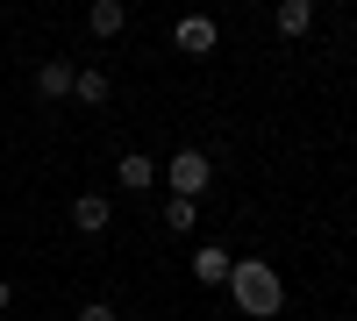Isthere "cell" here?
<instances>
[{"label": "cell", "mask_w": 357, "mask_h": 321, "mask_svg": "<svg viewBox=\"0 0 357 321\" xmlns=\"http://www.w3.org/2000/svg\"><path fill=\"white\" fill-rule=\"evenodd\" d=\"M229 300L243 307L250 321H272V314L286 307V285H279V272H272V265H257V257H243V265L229 272Z\"/></svg>", "instance_id": "6da1fadb"}, {"label": "cell", "mask_w": 357, "mask_h": 321, "mask_svg": "<svg viewBox=\"0 0 357 321\" xmlns=\"http://www.w3.org/2000/svg\"><path fill=\"white\" fill-rule=\"evenodd\" d=\"M165 171H172V200H200V193H207V179H215V164H207L200 150H178Z\"/></svg>", "instance_id": "7a4b0ae2"}, {"label": "cell", "mask_w": 357, "mask_h": 321, "mask_svg": "<svg viewBox=\"0 0 357 321\" xmlns=\"http://www.w3.org/2000/svg\"><path fill=\"white\" fill-rule=\"evenodd\" d=\"M172 43L186 57H207V50H215V22H207V15H178L172 22Z\"/></svg>", "instance_id": "3957f363"}, {"label": "cell", "mask_w": 357, "mask_h": 321, "mask_svg": "<svg viewBox=\"0 0 357 321\" xmlns=\"http://www.w3.org/2000/svg\"><path fill=\"white\" fill-rule=\"evenodd\" d=\"M72 86H79V65H72V57H50V65H36V93H43V100H65Z\"/></svg>", "instance_id": "277c9868"}, {"label": "cell", "mask_w": 357, "mask_h": 321, "mask_svg": "<svg viewBox=\"0 0 357 321\" xmlns=\"http://www.w3.org/2000/svg\"><path fill=\"white\" fill-rule=\"evenodd\" d=\"M114 179H122V193H151V186H158V164L143 157V150H129L122 164H114Z\"/></svg>", "instance_id": "5b68a950"}, {"label": "cell", "mask_w": 357, "mask_h": 321, "mask_svg": "<svg viewBox=\"0 0 357 321\" xmlns=\"http://www.w3.org/2000/svg\"><path fill=\"white\" fill-rule=\"evenodd\" d=\"M86 29H93V36H122L129 8H122V0H93V8H86Z\"/></svg>", "instance_id": "8992f818"}, {"label": "cell", "mask_w": 357, "mask_h": 321, "mask_svg": "<svg viewBox=\"0 0 357 321\" xmlns=\"http://www.w3.org/2000/svg\"><path fill=\"white\" fill-rule=\"evenodd\" d=\"M272 29H279V36H307V29H314V0H279Z\"/></svg>", "instance_id": "52a82bcc"}, {"label": "cell", "mask_w": 357, "mask_h": 321, "mask_svg": "<svg viewBox=\"0 0 357 321\" xmlns=\"http://www.w3.org/2000/svg\"><path fill=\"white\" fill-rule=\"evenodd\" d=\"M72 228H79V236H100V228H107V200L100 193H79L72 200Z\"/></svg>", "instance_id": "ba28073f"}, {"label": "cell", "mask_w": 357, "mask_h": 321, "mask_svg": "<svg viewBox=\"0 0 357 321\" xmlns=\"http://www.w3.org/2000/svg\"><path fill=\"white\" fill-rule=\"evenodd\" d=\"M229 272H236V265H229V250H215V243L193 250V279H200V285H229Z\"/></svg>", "instance_id": "9c48e42d"}, {"label": "cell", "mask_w": 357, "mask_h": 321, "mask_svg": "<svg viewBox=\"0 0 357 321\" xmlns=\"http://www.w3.org/2000/svg\"><path fill=\"white\" fill-rule=\"evenodd\" d=\"M72 100H86V107H100V100H107V72H79V86H72Z\"/></svg>", "instance_id": "30bf717a"}, {"label": "cell", "mask_w": 357, "mask_h": 321, "mask_svg": "<svg viewBox=\"0 0 357 321\" xmlns=\"http://www.w3.org/2000/svg\"><path fill=\"white\" fill-rule=\"evenodd\" d=\"M165 228L186 236V228H193V200H165Z\"/></svg>", "instance_id": "8fae6325"}, {"label": "cell", "mask_w": 357, "mask_h": 321, "mask_svg": "<svg viewBox=\"0 0 357 321\" xmlns=\"http://www.w3.org/2000/svg\"><path fill=\"white\" fill-rule=\"evenodd\" d=\"M79 321H114V307H107V300H93V307H86Z\"/></svg>", "instance_id": "7c38bea8"}, {"label": "cell", "mask_w": 357, "mask_h": 321, "mask_svg": "<svg viewBox=\"0 0 357 321\" xmlns=\"http://www.w3.org/2000/svg\"><path fill=\"white\" fill-rule=\"evenodd\" d=\"M8 307H15V285H8V279H0V314H8Z\"/></svg>", "instance_id": "4fadbf2b"}]
</instances>
